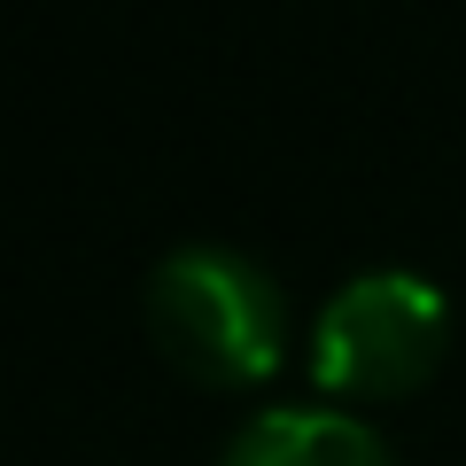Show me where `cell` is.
<instances>
[{"mask_svg": "<svg viewBox=\"0 0 466 466\" xmlns=\"http://www.w3.org/2000/svg\"><path fill=\"white\" fill-rule=\"evenodd\" d=\"M148 334L179 373L210 389H249L280 366L288 296L249 249L233 241H179L148 265Z\"/></svg>", "mask_w": 466, "mask_h": 466, "instance_id": "6da1fadb", "label": "cell"}, {"mask_svg": "<svg viewBox=\"0 0 466 466\" xmlns=\"http://www.w3.org/2000/svg\"><path fill=\"white\" fill-rule=\"evenodd\" d=\"M451 342V303L412 265L350 272L311 319V373L334 397H404Z\"/></svg>", "mask_w": 466, "mask_h": 466, "instance_id": "7a4b0ae2", "label": "cell"}, {"mask_svg": "<svg viewBox=\"0 0 466 466\" xmlns=\"http://www.w3.org/2000/svg\"><path fill=\"white\" fill-rule=\"evenodd\" d=\"M218 466H397V451L327 397H296V404H265L233 428Z\"/></svg>", "mask_w": 466, "mask_h": 466, "instance_id": "3957f363", "label": "cell"}]
</instances>
